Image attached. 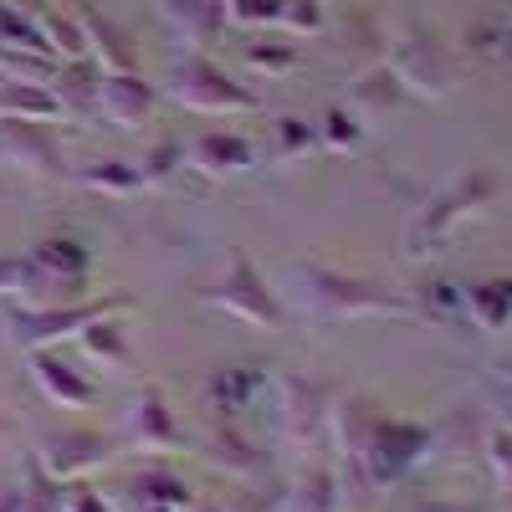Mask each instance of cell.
I'll use <instances>...</instances> for the list:
<instances>
[{
	"label": "cell",
	"mask_w": 512,
	"mask_h": 512,
	"mask_svg": "<svg viewBox=\"0 0 512 512\" xmlns=\"http://www.w3.org/2000/svg\"><path fill=\"white\" fill-rule=\"evenodd\" d=\"M277 297H282L287 318H303L313 328L354 323V318H410L405 292H390V287L354 277L344 267H328V262H292Z\"/></svg>",
	"instance_id": "cell-1"
},
{
	"label": "cell",
	"mask_w": 512,
	"mask_h": 512,
	"mask_svg": "<svg viewBox=\"0 0 512 512\" xmlns=\"http://www.w3.org/2000/svg\"><path fill=\"white\" fill-rule=\"evenodd\" d=\"M497 190H502V185H497L492 169H472V175L451 180L441 195H431V200L415 210V221H410V231H405L410 262H431V256H441L456 226L487 216V205L497 200Z\"/></svg>",
	"instance_id": "cell-2"
},
{
	"label": "cell",
	"mask_w": 512,
	"mask_h": 512,
	"mask_svg": "<svg viewBox=\"0 0 512 512\" xmlns=\"http://www.w3.org/2000/svg\"><path fill=\"white\" fill-rule=\"evenodd\" d=\"M139 308V297H128V292H108V297H77V303H52V308H31V303H16L6 313V328H11V344L16 349H52L62 344V338L82 333L88 323L98 318H123V313H134Z\"/></svg>",
	"instance_id": "cell-3"
},
{
	"label": "cell",
	"mask_w": 512,
	"mask_h": 512,
	"mask_svg": "<svg viewBox=\"0 0 512 512\" xmlns=\"http://www.w3.org/2000/svg\"><path fill=\"white\" fill-rule=\"evenodd\" d=\"M200 303L221 308L226 318H241L246 328H262V333H287V323H292L287 308H282V297H277V287H267L262 267H256L246 251H231L226 277L216 287H205Z\"/></svg>",
	"instance_id": "cell-4"
},
{
	"label": "cell",
	"mask_w": 512,
	"mask_h": 512,
	"mask_svg": "<svg viewBox=\"0 0 512 512\" xmlns=\"http://www.w3.org/2000/svg\"><path fill=\"white\" fill-rule=\"evenodd\" d=\"M395 77H400V88L415 93V98H446L456 93V82H461V57L451 52V41L431 26H405L395 36Z\"/></svg>",
	"instance_id": "cell-5"
},
{
	"label": "cell",
	"mask_w": 512,
	"mask_h": 512,
	"mask_svg": "<svg viewBox=\"0 0 512 512\" xmlns=\"http://www.w3.org/2000/svg\"><path fill=\"white\" fill-rule=\"evenodd\" d=\"M164 93L190 113H256L262 108V98H256L251 88H241L226 67H216L200 52H190V57H180L175 67H169Z\"/></svg>",
	"instance_id": "cell-6"
},
{
	"label": "cell",
	"mask_w": 512,
	"mask_h": 512,
	"mask_svg": "<svg viewBox=\"0 0 512 512\" xmlns=\"http://www.w3.org/2000/svg\"><path fill=\"white\" fill-rule=\"evenodd\" d=\"M338 400V384L323 374H297V369H277V436L287 446H318L328 410Z\"/></svg>",
	"instance_id": "cell-7"
},
{
	"label": "cell",
	"mask_w": 512,
	"mask_h": 512,
	"mask_svg": "<svg viewBox=\"0 0 512 512\" xmlns=\"http://www.w3.org/2000/svg\"><path fill=\"white\" fill-rule=\"evenodd\" d=\"M431 456V425H415V420H395V415H379L374 431H369V451H364V472L379 487H395L405 482L410 472H420V466Z\"/></svg>",
	"instance_id": "cell-8"
},
{
	"label": "cell",
	"mask_w": 512,
	"mask_h": 512,
	"mask_svg": "<svg viewBox=\"0 0 512 512\" xmlns=\"http://www.w3.org/2000/svg\"><path fill=\"white\" fill-rule=\"evenodd\" d=\"M123 441L144 451V456H175L185 451V431L175 410H169V395L159 390V384H144V390H134V400H128L123 410Z\"/></svg>",
	"instance_id": "cell-9"
},
{
	"label": "cell",
	"mask_w": 512,
	"mask_h": 512,
	"mask_svg": "<svg viewBox=\"0 0 512 512\" xmlns=\"http://www.w3.org/2000/svg\"><path fill=\"white\" fill-rule=\"evenodd\" d=\"M36 461L47 466L57 482H82V477L103 472L108 461H118V441L103 436V431H52L36 446Z\"/></svg>",
	"instance_id": "cell-10"
},
{
	"label": "cell",
	"mask_w": 512,
	"mask_h": 512,
	"mask_svg": "<svg viewBox=\"0 0 512 512\" xmlns=\"http://www.w3.org/2000/svg\"><path fill=\"white\" fill-rule=\"evenodd\" d=\"M0 159L26 169L36 180H62L67 175V154H62V139L52 134V123L0 118Z\"/></svg>",
	"instance_id": "cell-11"
},
{
	"label": "cell",
	"mask_w": 512,
	"mask_h": 512,
	"mask_svg": "<svg viewBox=\"0 0 512 512\" xmlns=\"http://www.w3.org/2000/svg\"><path fill=\"white\" fill-rule=\"evenodd\" d=\"M205 461L221 466V472L251 482V477H267V446L256 441L241 420H216L205 436Z\"/></svg>",
	"instance_id": "cell-12"
},
{
	"label": "cell",
	"mask_w": 512,
	"mask_h": 512,
	"mask_svg": "<svg viewBox=\"0 0 512 512\" xmlns=\"http://www.w3.org/2000/svg\"><path fill=\"white\" fill-rule=\"evenodd\" d=\"M185 159H190V169H200V175L226 180V175H246V169L256 164V144L246 134H236V128H205V134H195L185 144Z\"/></svg>",
	"instance_id": "cell-13"
},
{
	"label": "cell",
	"mask_w": 512,
	"mask_h": 512,
	"mask_svg": "<svg viewBox=\"0 0 512 512\" xmlns=\"http://www.w3.org/2000/svg\"><path fill=\"white\" fill-rule=\"evenodd\" d=\"M31 379H36V390L62 410H93L98 405V384L52 349H31Z\"/></svg>",
	"instance_id": "cell-14"
},
{
	"label": "cell",
	"mask_w": 512,
	"mask_h": 512,
	"mask_svg": "<svg viewBox=\"0 0 512 512\" xmlns=\"http://www.w3.org/2000/svg\"><path fill=\"white\" fill-rule=\"evenodd\" d=\"M492 415L482 405H456L436 431H431V456L425 461H446V466H472L477 451H482V436H487ZM502 425V420H497Z\"/></svg>",
	"instance_id": "cell-15"
},
{
	"label": "cell",
	"mask_w": 512,
	"mask_h": 512,
	"mask_svg": "<svg viewBox=\"0 0 512 512\" xmlns=\"http://www.w3.org/2000/svg\"><path fill=\"white\" fill-rule=\"evenodd\" d=\"M267 369L262 364H226V369H216L205 379V390H200V400H205V410L216 415V420H241V410L267 390Z\"/></svg>",
	"instance_id": "cell-16"
},
{
	"label": "cell",
	"mask_w": 512,
	"mask_h": 512,
	"mask_svg": "<svg viewBox=\"0 0 512 512\" xmlns=\"http://www.w3.org/2000/svg\"><path fill=\"white\" fill-rule=\"evenodd\" d=\"M154 113V88L139 72H103L98 77V118L113 128H139Z\"/></svg>",
	"instance_id": "cell-17"
},
{
	"label": "cell",
	"mask_w": 512,
	"mask_h": 512,
	"mask_svg": "<svg viewBox=\"0 0 512 512\" xmlns=\"http://www.w3.org/2000/svg\"><path fill=\"white\" fill-rule=\"evenodd\" d=\"M72 16H77V26H82V41H88V62H93L98 72H139V57H134V47H128V36H123L103 11L77 6Z\"/></svg>",
	"instance_id": "cell-18"
},
{
	"label": "cell",
	"mask_w": 512,
	"mask_h": 512,
	"mask_svg": "<svg viewBox=\"0 0 512 512\" xmlns=\"http://www.w3.org/2000/svg\"><path fill=\"white\" fill-rule=\"evenodd\" d=\"M159 16L185 47H216L221 31H226L221 0H159Z\"/></svg>",
	"instance_id": "cell-19"
},
{
	"label": "cell",
	"mask_w": 512,
	"mask_h": 512,
	"mask_svg": "<svg viewBox=\"0 0 512 512\" xmlns=\"http://www.w3.org/2000/svg\"><path fill=\"white\" fill-rule=\"evenodd\" d=\"M338 57H344L354 72H369L390 57V31L379 26L374 11H349L344 26H338Z\"/></svg>",
	"instance_id": "cell-20"
},
{
	"label": "cell",
	"mask_w": 512,
	"mask_h": 512,
	"mask_svg": "<svg viewBox=\"0 0 512 512\" xmlns=\"http://www.w3.org/2000/svg\"><path fill=\"white\" fill-rule=\"evenodd\" d=\"M98 67L88 57H77V62H57L52 82H47V93L57 98V108L67 118H98Z\"/></svg>",
	"instance_id": "cell-21"
},
{
	"label": "cell",
	"mask_w": 512,
	"mask_h": 512,
	"mask_svg": "<svg viewBox=\"0 0 512 512\" xmlns=\"http://www.w3.org/2000/svg\"><path fill=\"white\" fill-rule=\"evenodd\" d=\"M405 103V88H400V77L390 72V67H369V72H359V82H354V93H349V113L369 128V123H379V118H390L395 108Z\"/></svg>",
	"instance_id": "cell-22"
},
{
	"label": "cell",
	"mask_w": 512,
	"mask_h": 512,
	"mask_svg": "<svg viewBox=\"0 0 512 512\" xmlns=\"http://www.w3.org/2000/svg\"><path fill=\"white\" fill-rule=\"evenodd\" d=\"M461 313L482 333H502L512 323V282L507 277H487V282L461 287Z\"/></svg>",
	"instance_id": "cell-23"
},
{
	"label": "cell",
	"mask_w": 512,
	"mask_h": 512,
	"mask_svg": "<svg viewBox=\"0 0 512 512\" xmlns=\"http://www.w3.org/2000/svg\"><path fill=\"white\" fill-rule=\"evenodd\" d=\"M287 507L292 512H338L344 507V497H338V472H333L328 456L308 461V472H297L287 482Z\"/></svg>",
	"instance_id": "cell-24"
},
{
	"label": "cell",
	"mask_w": 512,
	"mask_h": 512,
	"mask_svg": "<svg viewBox=\"0 0 512 512\" xmlns=\"http://www.w3.org/2000/svg\"><path fill=\"white\" fill-rule=\"evenodd\" d=\"M128 497L139 507H175V512L195 507V487L185 477H175L169 466H144V472H134L128 477Z\"/></svg>",
	"instance_id": "cell-25"
},
{
	"label": "cell",
	"mask_w": 512,
	"mask_h": 512,
	"mask_svg": "<svg viewBox=\"0 0 512 512\" xmlns=\"http://www.w3.org/2000/svg\"><path fill=\"white\" fill-rule=\"evenodd\" d=\"M405 297H410V318L466 323V313H461V282H451V277H420Z\"/></svg>",
	"instance_id": "cell-26"
},
{
	"label": "cell",
	"mask_w": 512,
	"mask_h": 512,
	"mask_svg": "<svg viewBox=\"0 0 512 512\" xmlns=\"http://www.w3.org/2000/svg\"><path fill=\"white\" fill-rule=\"evenodd\" d=\"M72 180L93 195H139L144 190L139 164H128V159H93V164H82Z\"/></svg>",
	"instance_id": "cell-27"
},
{
	"label": "cell",
	"mask_w": 512,
	"mask_h": 512,
	"mask_svg": "<svg viewBox=\"0 0 512 512\" xmlns=\"http://www.w3.org/2000/svg\"><path fill=\"white\" fill-rule=\"evenodd\" d=\"M77 344H82V354H88L93 364H103L108 374H123L128 369V338H123V328H118V318H98V323H88L77 333Z\"/></svg>",
	"instance_id": "cell-28"
},
{
	"label": "cell",
	"mask_w": 512,
	"mask_h": 512,
	"mask_svg": "<svg viewBox=\"0 0 512 512\" xmlns=\"http://www.w3.org/2000/svg\"><path fill=\"white\" fill-rule=\"evenodd\" d=\"M0 118H26V123H52L62 118L57 98L41 82H6L0 88Z\"/></svg>",
	"instance_id": "cell-29"
},
{
	"label": "cell",
	"mask_w": 512,
	"mask_h": 512,
	"mask_svg": "<svg viewBox=\"0 0 512 512\" xmlns=\"http://www.w3.org/2000/svg\"><path fill=\"white\" fill-rule=\"evenodd\" d=\"M31 256L57 277H93V251L82 246L77 236H41L31 246Z\"/></svg>",
	"instance_id": "cell-30"
},
{
	"label": "cell",
	"mask_w": 512,
	"mask_h": 512,
	"mask_svg": "<svg viewBox=\"0 0 512 512\" xmlns=\"http://www.w3.org/2000/svg\"><path fill=\"white\" fill-rule=\"evenodd\" d=\"M318 149V123L308 118H297V113H277L272 118V159H303Z\"/></svg>",
	"instance_id": "cell-31"
},
{
	"label": "cell",
	"mask_w": 512,
	"mask_h": 512,
	"mask_svg": "<svg viewBox=\"0 0 512 512\" xmlns=\"http://www.w3.org/2000/svg\"><path fill=\"white\" fill-rule=\"evenodd\" d=\"M477 461H487V477H492V497H507L512 487V431L507 425H487V436H482V451Z\"/></svg>",
	"instance_id": "cell-32"
},
{
	"label": "cell",
	"mask_w": 512,
	"mask_h": 512,
	"mask_svg": "<svg viewBox=\"0 0 512 512\" xmlns=\"http://www.w3.org/2000/svg\"><path fill=\"white\" fill-rule=\"evenodd\" d=\"M185 169V144L180 139H159L144 159H139V175H144V190L149 185H169Z\"/></svg>",
	"instance_id": "cell-33"
},
{
	"label": "cell",
	"mask_w": 512,
	"mask_h": 512,
	"mask_svg": "<svg viewBox=\"0 0 512 512\" xmlns=\"http://www.w3.org/2000/svg\"><path fill=\"white\" fill-rule=\"evenodd\" d=\"M226 512H287V482L282 477H272V482L251 477V487L236 492V502Z\"/></svg>",
	"instance_id": "cell-34"
},
{
	"label": "cell",
	"mask_w": 512,
	"mask_h": 512,
	"mask_svg": "<svg viewBox=\"0 0 512 512\" xmlns=\"http://www.w3.org/2000/svg\"><path fill=\"white\" fill-rule=\"evenodd\" d=\"M359 139H364V123H359L349 108H328V113H323V123H318V144H323V149L344 154V149H354Z\"/></svg>",
	"instance_id": "cell-35"
},
{
	"label": "cell",
	"mask_w": 512,
	"mask_h": 512,
	"mask_svg": "<svg viewBox=\"0 0 512 512\" xmlns=\"http://www.w3.org/2000/svg\"><path fill=\"white\" fill-rule=\"evenodd\" d=\"M246 62H251L256 72H267V77H287V72L297 67V47H292V41H251Z\"/></svg>",
	"instance_id": "cell-36"
},
{
	"label": "cell",
	"mask_w": 512,
	"mask_h": 512,
	"mask_svg": "<svg viewBox=\"0 0 512 512\" xmlns=\"http://www.w3.org/2000/svg\"><path fill=\"white\" fill-rule=\"evenodd\" d=\"M226 21L246 26V31H262L282 21V0H226Z\"/></svg>",
	"instance_id": "cell-37"
},
{
	"label": "cell",
	"mask_w": 512,
	"mask_h": 512,
	"mask_svg": "<svg viewBox=\"0 0 512 512\" xmlns=\"http://www.w3.org/2000/svg\"><path fill=\"white\" fill-rule=\"evenodd\" d=\"M466 52L502 62V57H507V26H502V16H492V21H482V26L466 31Z\"/></svg>",
	"instance_id": "cell-38"
},
{
	"label": "cell",
	"mask_w": 512,
	"mask_h": 512,
	"mask_svg": "<svg viewBox=\"0 0 512 512\" xmlns=\"http://www.w3.org/2000/svg\"><path fill=\"white\" fill-rule=\"evenodd\" d=\"M292 36H318L323 31V0H282V21Z\"/></svg>",
	"instance_id": "cell-39"
},
{
	"label": "cell",
	"mask_w": 512,
	"mask_h": 512,
	"mask_svg": "<svg viewBox=\"0 0 512 512\" xmlns=\"http://www.w3.org/2000/svg\"><path fill=\"white\" fill-rule=\"evenodd\" d=\"M62 512H108V497L82 482H62Z\"/></svg>",
	"instance_id": "cell-40"
},
{
	"label": "cell",
	"mask_w": 512,
	"mask_h": 512,
	"mask_svg": "<svg viewBox=\"0 0 512 512\" xmlns=\"http://www.w3.org/2000/svg\"><path fill=\"white\" fill-rule=\"evenodd\" d=\"M410 512H492L487 502H456V497H431V502H415Z\"/></svg>",
	"instance_id": "cell-41"
},
{
	"label": "cell",
	"mask_w": 512,
	"mask_h": 512,
	"mask_svg": "<svg viewBox=\"0 0 512 512\" xmlns=\"http://www.w3.org/2000/svg\"><path fill=\"white\" fill-rule=\"evenodd\" d=\"M0 512H26V492L21 487H6V492H0Z\"/></svg>",
	"instance_id": "cell-42"
},
{
	"label": "cell",
	"mask_w": 512,
	"mask_h": 512,
	"mask_svg": "<svg viewBox=\"0 0 512 512\" xmlns=\"http://www.w3.org/2000/svg\"><path fill=\"white\" fill-rule=\"evenodd\" d=\"M11 6H16L21 16H31V21H36L41 11H47V0H11Z\"/></svg>",
	"instance_id": "cell-43"
},
{
	"label": "cell",
	"mask_w": 512,
	"mask_h": 512,
	"mask_svg": "<svg viewBox=\"0 0 512 512\" xmlns=\"http://www.w3.org/2000/svg\"><path fill=\"white\" fill-rule=\"evenodd\" d=\"M139 512H175V507H139Z\"/></svg>",
	"instance_id": "cell-44"
},
{
	"label": "cell",
	"mask_w": 512,
	"mask_h": 512,
	"mask_svg": "<svg viewBox=\"0 0 512 512\" xmlns=\"http://www.w3.org/2000/svg\"><path fill=\"white\" fill-rule=\"evenodd\" d=\"M195 512H226V507H195Z\"/></svg>",
	"instance_id": "cell-45"
},
{
	"label": "cell",
	"mask_w": 512,
	"mask_h": 512,
	"mask_svg": "<svg viewBox=\"0 0 512 512\" xmlns=\"http://www.w3.org/2000/svg\"><path fill=\"white\" fill-rule=\"evenodd\" d=\"M221 6H226V0H221Z\"/></svg>",
	"instance_id": "cell-46"
},
{
	"label": "cell",
	"mask_w": 512,
	"mask_h": 512,
	"mask_svg": "<svg viewBox=\"0 0 512 512\" xmlns=\"http://www.w3.org/2000/svg\"><path fill=\"white\" fill-rule=\"evenodd\" d=\"M0 425H6V420H0Z\"/></svg>",
	"instance_id": "cell-47"
}]
</instances>
